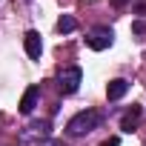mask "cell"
I'll return each instance as SVG.
<instances>
[{"instance_id": "cell-1", "label": "cell", "mask_w": 146, "mask_h": 146, "mask_svg": "<svg viewBox=\"0 0 146 146\" xmlns=\"http://www.w3.org/2000/svg\"><path fill=\"white\" fill-rule=\"evenodd\" d=\"M100 112H95V109H83V112H78L75 117H72L69 123H66V132L72 135V137H80V135H86V132H92V129H98L100 126Z\"/></svg>"}, {"instance_id": "cell-2", "label": "cell", "mask_w": 146, "mask_h": 146, "mask_svg": "<svg viewBox=\"0 0 146 146\" xmlns=\"http://www.w3.org/2000/svg\"><path fill=\"white\" fill-rule=\"evenodd\" d=\"M80 83H83V69L80 66H66L57 75V86H60L63 95H75L80 89Z\"/></svg>"}, {"instance_id": "cell-3", "label": "cell", "mask_w": 146, "mask_h": 146, "mask_svg": "<svg viewBox=\"0 0 146 146\" xmlns=\"http://www.w3.org/2000/svg\"><path fill=\"white\" fill-rule=\"evenodd\" d=\"M112 40H115V32H112L109 26H95V29L89 32V37H86L89 49H95V52L109 49V46H112Z\"/></svg>"}, {"instance_id": "cell-4", "label": "cell", "mask_w": 146, "mask_h": 146, "mask_svg": "<svg viewBox=\"0 0 146 146\" xmlns=\"http://www.w3.org/2000/svg\"><path fill=\"white\" fill-rule=\"evenodd\" d=\"M23 46H26V54H29L32 60H37V57H40V52H43V40H40V35H37L35 29H29V32H26Z\"/></svg>"}, {"instance_id": "cell-5", "label": "cell", "mask_w": 146, "mask_h": 146, "mask_svg": "<svg viewBox=\"0 0 146 146\" xmlns=\"http://www.w3.org/2000/svg\"><path fill=\"white\" fill-rule=\"evenodd\" d=\"M140 120H143V109H140V106H132V109L120 117V129H123V132H135V129L140 126Z\"/></svg>"}, {"instance_id": "cell-6", "label": "cell", "mask_w": 146, "mask_h": 146, "mask_svg": "<svg viewBox=\"0 0 146 146\" xmlns=\"http://www.w3.org/2000/svg\"><path fill=\"white\" fill-rule=\"evenodd\" d=\"M37 98H40V86H29L23 92V100H20V115H32L37 106Z\"/></svg>"}, {"instance_id": "cell-7", "label": "cell", "mask_w": 146, "mask_h": 146, "mask_svg": "<svg viewBox=\"0 0 146 146\" xmlns=\"http://www.w3.org/2000/svg\"><path fill=\"white\" fill-rule=\"evenodd\" d=\"M126 92H129V80H126V78H115V80H109V86H106V98H109V100H120Z\"/></svg>"}, {"instance_id": "cell-8", "label": "cell", "mask_w": 146, "mask_h": 146, "mask_svg": "<svg viewBox=\"0 0 146 146\" xmlns=\"http://www.w3.org/2000/svg\"><path fill=\"white\" fill-rule=\"evenodd\" d=\"M75 29H78V20L72 17V15H63V17L57 20V32H60V35H69V32H75Z\"/></svg>"}, {"instance_id": "cell-9", "label": "cell", "mask_w": 146, "mask_h": 146, "mask_svg": "<svg viewBox=\"0 0 146 146\" xmlns=\"http://www.w3.org/2000/svg\"><path fill=\"white\" fill-rule=\"evenodd\" d=\"M103 146H120V140H117V137H112V140H106Z\"/></svg>"}, {"instance_id": "cell-10", "label": "cell", "mask_w": 146, "mask_h": 146, "mask_svg": "<svg viewBox=\"0 0 146 146\" xmlns=\"http://www.w3.org/2000/svg\"><path fill=\"white\" fill-rule=\"evenodd\" d=\"M40 146H63V143H57V140H46V143H40Z\"/></svg>"}, {"instance_id": "cell-11", "label": "cell", "mask_w": 146, "mask_h": 146, "mask_svg": "<svg viewBox=\"0 0 146 146\" xmlns=\"http://www.w3.org/2000/svg\"><path fill=\"white\" fill-rule=\"evenodd\" d=\"M112 3H115V6L120 9V6H126V3H129V0H112Z\"/></svg>"}]
</instances>
